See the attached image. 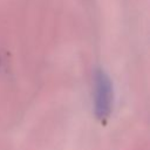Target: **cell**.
<instances>
[{
	"label": "cell",
	"mask_w": 150,
	"mask_h": 150,
	"mask_svg": "<svg viewBox=\"0 0 150 150\" xmlns=\"http://www.w3.org/2000/svg\"><path fill=\"white\" fill-rule=\"evenodd\" d=\"M114 103L112 83L105 71L98 69L95 73L94 84V110L98 120L104 121L109 117Z\"/></svg>",
	"instance_id": "1"
}]
</instances>
